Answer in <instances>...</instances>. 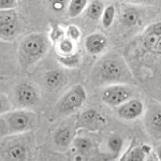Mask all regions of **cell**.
Segmentation results:
<instances>
[{"mask_svg":"<svg viewBox=\"0 0 161 161\" xmlns=\"http://www.w3.org/2000/svg\"><path fill=\"white\" fill-rule=\"evenodd\" d=\"M92 77L95 84L99 86L119 83L130 84L134 80L127 62L116 53L106 54L99 59L92 71Z\"/></svg>","mask_w":161,"mask_h":161,"instance_id":"cell-1","label":"cell"},{"mask_svg":"<svg viewBox=\"0 0 161 161\" xmlns=\"http://www.w3.org/2000/svg\"><path fill=\"white\" fill-rule=\"evenodd\" d=\"M50 48V38L45 33H31L20 42L19 55L23 67H29L40 60Z\"/></svg>","mask_w":161,"mask_h":161,"instance_id":"cell-2","label":"cell"},{"mask_svg":"<svg viewBox=\"0 0 161 161\" xmlns=\"http://www.w3.org/2000/svg\"><path fill=\"white\" fill-rule=\"evenodd\" d=\"M7 134H16L29 131L36 126V114L29 111H14L2 116Z\"/></svg>","mask_w":161,"mask_h":161,"instance_id":"cell-3","label":"cell"},{"mask_svg":"<svg viewBox=\"0 0 161 161\" xmlns=\"http://www.w3.org/2000/svg\"><path fill=\"white\" fill-rule=\"evenodd\" d=\"M134 92L136 89L129 84H123V83L112 84L108 85L103 89L101 99L106 105L112 106V108H117L126 101L133 98Z\"/></svg>","mask_w":161,"mask_h":161,"instance_id":"cell-4","label":"cell"},{"mask_svg":"<svg viewBox=\"0 0 161 161\" xmlns=\"http://www.w3.org/2000/svg\"><path fill=\"white\" fill-rule=\"evenodd\" d=\"M87 100L86 89L82 85L77 84L64 93V97L58 101L56 108L61 114H70L82 108Z\"/></svg>","mask_w":161,"mask_h":161,"instance_id":"cell-5","label":"cell"},{"mask_svg":"<svg viewBox=\"0 0 161 161\" xmlns=\"http://www.w3.org/2000/svg\"><path fill=\"white\" fill-rule=\"evenodd\" d=\"M144 125L153 140L161 141V103L153 102L145 108Z\"/></svg>","mask_w":161,"mask_h":161,"instance_id":"cell-6","label":"cell"},{"mask_svg":"<svg viewBox=\"0 0 161 161\" xmlns=\"http://www.w3.org/2000/svg\"><path fill=\"white\" fill-rule=\"evenodd\" d=\"M16 103L22 108H32L39 103V92L33 85L28 82L19 83L14 90Z\"/></svg>","mask_w":161,"mask_h":161,"instance_id":"cell-7","label":"cell"},{"mask_svg":"<svg viewBox=\"0 0 161 161\" xmlns=\"http://www.w3.org/2000/svg\"><path fill=\"white\" fill-rule=\"evenodd\" d=\"M145 105L139 98H131L116 108L118 117L125 120H134L144 115Z\"/></svg>","mask_w":161,"mask_h":161,"instance_id":"cell-8","label":"cell"},{"mask_svg":"<svg viewBox=\"0 0 161 161\" xmlns=\"http://www.w3.org/2000/svg\"><path fill=\"white\" fill-rule=\"evenodd\" d=\"M105 118L103 115H101L98 111L89 108L84 111L79 117V125L80 127H84L89 130H96L100 126L105 124Z\"/></svg>","mask_w":161,"mask_h":161,"instance_id":"cell-9","label":"cell"},{"mask_svg":"<svg viewBox=\"0 0 161 161\" xmlns=\"http://www.w3.org/2000/svg\"><path fill=\"white\" fill-rule=\"evenodd\" d=\"M108 46V39L102 33H92L85 39V48L92 55L101 54Z\"/></svg>","mask_w":161,"mask_h":161,"instance_id":"cell-10","label":"cell"},{"mask_svg":"<svg viewBox=\"0 0 161 161\" xmlns=\"http://www.w3.org/2000/svg\"><path fill=\"white\" fill-rule=\"evenodd\" d=\"M67 76L60 70H51L44 75V85L50 90L60 89L66 85Z\"/></svg>","mask_w":161,"mask_h":161,"instance_id":"cell-11","label":"cell"},{"mask_svg":"<svg viewBox=\"0 0 161 161\" xmlns=\"http://www.w3.org/2000/svg\"><path fill=\"white\" fill-rule=\"evenodd\" d=\"M74 130L69 126L60 127L54 134V142L59 147H68L74 141Z\"/></svg>","mask_w":161,"mask_h":161,"instance_id":"cell-12","label":"cell"},{"mask_svg":"<svg viewBox=\"0 0 161 161\" xmlns=\"http://www.w3.org/2000/svg\"><path fill=\"white\" fill-rule=\"evenodd\" d=\"M56 51L58 53V55L61 56L71 55V54L76 53V44H75V41L71 40L67 36H64V38H61L60 40L57 41Z\"/></svg>","mask_w":161,"mask_h":161,"instance_id":"cell-13","label":"cell"},{"mask_svg":"<svg viewBox=\"0 0 161 161\" xmlns=\"http://www.w3.org/2000/svg\"><path fill=\"white\" fill-rule=\"evenodd\" d=\"M141 14L136 8H127L121 13V23L126 27H133L140 22Z\"/></svg>","mask_w":161,"mask_h":161,"instance_id":"cell-14","label":"cell"},{"mask_svg":"<svg viewBox=\"0 0 161 161\" xmlns=\"http://www.w3.org/2000/svg\"><path fill=\"white\" fill-rule=\"evenodd\" d=\"M104 11V4L101 0H93L86 8V15L89 19L97 22L101 19V16Z\"/></svg>","mask_w":161,"mask_h":161,"instance_id":"cell-15","label":"cell"},{"mask_svg":"<svg viewBox=\"0 0 161 161\" xmlns=\"http://www.w3.org/2000/svg\"><path fill=\"white\" fill-rule=\"evenodd\" d=\"M28 150L25 145L16 143L9 147L7 150V157L11 160H26L27 159Z\"/></svg>","mask_w":161,"mask_h":161,"instance_id":"cell-16","label":"cell"},{"mask_svg":"<svg viewBox=\"0 0 161 161\" xmlns=\"http://www.w3.org/2000/svg\"><path fill=\"white\" fill-rule=\"evenodd\" d=\"M20 30L19 20L8 23V24L0 25V38L11 39L14 38Z\"/></svg>","mask_w":161,"mask_h":161,"instance_id":"cell-17","label":"cell"},{"mask_svg":"<svg viewBox=\"0 0 161 161\" xmlns=\"http://www.w3.org/2000/svg\"><path fill=\"white\" fill-rule=\"evenodd\" d=\"M88 0H70L68 3V14L70 17H77L86 10Z\"/></svg>","mask_w":161,"mask_h":161,"instance_id":"cell-18","label":"cell"},{"mask_svg":"<svg viewBox=\"0 0 161 161\" xmlns=\"http://www.w3.org/2000/svg\"><path fill=\"white\" fill-rule=\"evenodd\" d=\"M144 46L148 51L161 53V37L155 35V33L149 32L144 40Z\"/></svg>","mask_w":161,"mask_h":161,"instance_id":"cell-19","label":"cell"},{"mask_svg":"<svg viewBox=\"0 0 161 161\" xmlns=\"http://www.w3.org/2000/svg\"><path fill=\"white\" fill-rule=\"evenodd\" d=\"M73 144H74L75 149H76L77 153L80 155H84V154L89 153L92 147V140L88 139V137H83V136L75 137L74 141H73Z\"/></svg>","mask_w":161,"mask_h":161,"instance_id":"cell-20","label":"cell"},{"mask_svg":"<svg viewBox=\"0 0 161 161\" xmlns=\"http://www.w3.org/2000/svg\"><path fill=\"white\" fill-rule=\"evenodd\" d=\"M115 14H116V10L113 4L106 6L104 8V11H103V14L101 16V23H102L103 27L104 28L111 27L114 19H115Z\"/></svg>","mask_w":161,"mask_h":161,"instance_id":"cell-21","label":"cell"},{"mask_svg":"<svg viewBox=\"0 0 161 161\" xmlns=\"http://www.w3.org/2000/svg\"><path fill=\"white\" fill-rule=\"evenodd\" d=\"M124 146V139L119 134H112L108 140V147L114 154H118L121 152Z\"/></svg>","mask_w":161,"mask_h":161,"instance_id":"cell-22","label":"cell"},{"mask_svg":"<svg viewBox=\"0 0 161 161\" xmlns=\"http://www.w3.org/2000/svg\"><path fill=\"white\" fill-rule=\"evenodd\" d=\"M57 59H58V61L60 62L62 66L67 67V68H74V67H77L80 61V57L77 53L71 54V55H66V56L58 55V58Z\"/></svg>","mask_w":161,"mask_h":161,"instance_id":"cell-23","label":"cell"},{"mask_svg":"<svg viewBox=\"0 0 161 161\" xmlns=\"http://www.w3.org/2000/svg\"><path fill=\"white\" fill-rule=\"evenodd\" d=\"M147 154L145 153L143 146H136L133 147L128 155L124 156L121 159L123 160H130V161H143L146 159Z\"/></svg>","mask_w":161,"mask_h":161,"instance_id":"cell-24","label":"cell"},{"mask_svg":"<svg viewBox=\"0 0 161 161\" xmlns=\"http://www.w3.org/2000/svg\"><path fill=\"white\" fill-rule=\"evenodd\" d=\"M19 20V14L13 9L0 10V25Z\"/></svg>","mask_w":161,"mask_h":161,"instance_id":"cell-25","label":"cell"},{"mask_svg":"<svg viewBox=\"0 0 161 161\" xmlns=\"http://www.w3.org/2000/svg\"><path fill=\"white\" fill-rule=\"evenodd\" d=\"M51 9L55 12H62L66 9V6L68 3V0H47Z\"/></svg>","mask_w":161,"mask_h":161,"instance_id":"cell-26","label":"cell"},{"mask_svg":"<svg viewBox=\"0 0 161 161\" xmlns=\"http://www.w3.org/2000/svg\"><path fill=\"white\" fill-rule=\"evenodd\" d=\"M66 36L73 41H77L80 38V30L76 25H69L66 30Z\"/></svg>","mask_w":161,"mask_h":161,"instance_id":"cell-27","label":"cell"},{"mask_svg":"<svg viewBox=\"0 0 161 161\" xmlns=\"http://www.w3.org/2000/svg\"><path fill=\"white\" fill-rule=\"evenodd\" d=\"M64 33H66V31L62 30L59 26H55V27H54L51 31L50 38L53 41H58V40H60L61 38L64 37Z\"/></svg>","mask_w":161,"mask_h":161,"instance_id":"cell-28","label":"cell"},{"mask_svg":"<svg viewBox=\"0 0 161 161\" xmlns=\"http://www.w3.org/2000/svg\"><path fill=\"white\" fill-rule=\"evenodd\" d=\"M10 108H11V104L9 102V99L0 93V115L7 113L8 111H10Z\"/></svg>","mask_w":161,"mask_h":161,"instance_id":"cell-29","label":"cell"},{"mask_svg":"<svg viewBox=\"0 0 161 161\" xmlns=\"http://www.w3.org/2000/svg\"><path fill=\"white\" fill-rule=\"evenodd\" d=\"M17 7V0H0V10L14 9Z\"/></svg>","mask_w":161,"mask_h":161,"instance_id":"cell-30","label":"cell"},{"mask_svg":"<svg viewBox=\"0 0 161 161\" xmlns=\"http://www.w3.org/2000/svg\"><path fill=\"white\" fill-rule=\"evenodd\" d=\"M149 32L155 33V35L160 36V37H161V22L156 23V24L153 25L152 27H150V29H149Z\"/></svg>","mask_w":161,"mask_h":161,"instance_id":"cell-31","label":"cell"},{"mask_svg":"<svg viewBox=\"0 0 161 161\" xmlns=\"http://www.w3.org/2000/svg\"><path fill=\"white\" fill-rule=\"evenodd\" d=\"M156 155H157L158 159L161 160V144H159L157 147H156Z\"/></svg>","mask_w":161,"mask_h":161,"instance_id":"cell-32","label":"cell"},{"mask_svg":"<svg viewBox=\"0 0 161 161\" xmlns=\"http://www.w3.org/2000/svg\"><path fill=\"white\" fill-rule=\"evenodd\" d=\"M126 1L131 2V3H142V2H144L145 0H126Z\"/></svg>","mask_w":161,"mask_h":161,"instance_id":"cell-33","label":"cell"},{"mask_svg":"<svg viewBox=\"0 0 161 161\" xmlns=\"http://www.w3.org/2000/svg\"><path fill=\"white\" fill-rule=\"evenodd\" d=\"M0 53H1V50H0Z\"/></svg>","mask_w":161,"mask_h":161,"instance_id":"cell-34","label":"cell"}]
</instances>
